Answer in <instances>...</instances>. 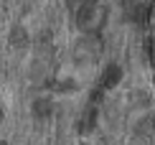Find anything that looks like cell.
<instances>
[{"label":"cell","instance_id":"7a4b0ae2","mask_svg":"<svg viewBox=\"0 0 155 145\" xmlns=\"http://www.w3.org/2000/svg\"><path fill=\"white\" fill-rule=\"evenodd\" d=\"M94 5H99V3L97 0H69V10L74 13V18L81 15V13H87V10H92Z\"/></svg>","mask_w":155,"mask_h":145},{"label":"cell","instance_id":"3957f363","mask_svg":"<svg viewBox=\"0 0 155 145\" xmlns=\"http://www.w3.org/2000/svg\"><path fill=\"white\" fill-rule=\"evenodd\" d=\"M145 54H147V61L155 64V38H147L145 41Z\"/></svg>","mask_w":155,"mask_h":145},{"label":"cell","instance_id":"277c9868","mask_svg":"<svg viewBox=\"0 0 155 145\" xmlns=\"http://www.w3.org/2000/svg\"><path fill=\"white\" fill-rule=\"evenodd\" d=\"M46 112H51V104L48 102H36V115H46Z\"/></svg>","mask_w":155,"mask_h":145},{"label":"cell","instance_id":"5b68a950","mask_svg":"<svg viewBox=\"0 0 155 145\" xmlns=\"http://www.w3.org/2000/svg\"><path fill=\"white\" fill-rule=\"evenodd\" d=\"M13 43H23V31H15L13 33Z\"/></svg>","mask_w":155,"mask_h":145},{"label":"cell","instance_id":"6da1fadb","mask_svg":"<svg viewBox=\"0 0 155 145\" xmlns=\"http://www.w3.org/2000/svg\"><path fill=\"white\" fill-rule=\"evenodd\" d=\"M120 76H122L120 66H114V64H112V66L104 69V74H102V82H99V84H102L104 89H109V87H114V84L120 82Z\"/></svg>","mask_w":155,"mask_h":145},{"label":"cell","instance_id":"8992f818","mask_svg":"<svg viewBox=\"0 0 155 145\" xmlns=\"http://www.w3.org/2000/svg\"><path fill=\"white\" fill-rule=\"evenodd\" d=\"M137 3H140V0H122V5H125V8H127V10H130V8H132V5H137Z\"/></svg>","mask_w":155,"mask_h":145}]
</instances>
